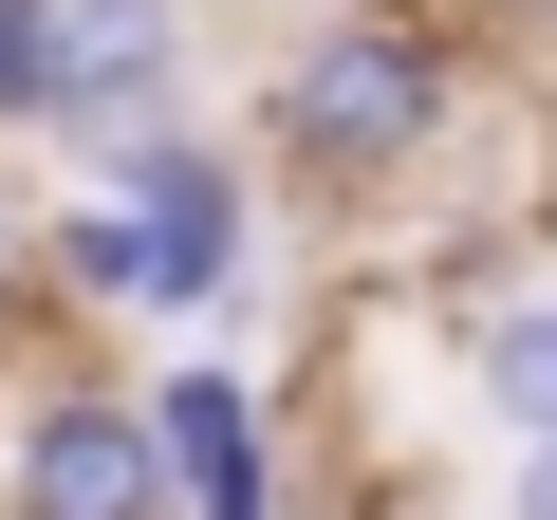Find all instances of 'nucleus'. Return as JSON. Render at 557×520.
<instances>
[{
  "label": "nucleus",
  "instance_id": "nucleus-8",
  "mask_svg": "<svg viewBox=\"0 0 557 520\" xmlns=\"http://www.w3.org/2000/svg\"><path fill=\"white\" fill-rule=\"evenodd\" d=\"M502 520H557V428H539V446H502Z\"/></svg>",
  "mask_w": 557,
  "mask_h": 520
},
{
  "label": "nucleus",
  "instance_id": "nucleus-4",
  "mask_svg": "<svg viewBox=\"0 0 557 520\" xmlns=\"http://www.w3.org/2000/svg\"><path fill=\"white\" fill-rule=\"evenodd\" d=\"M186 57H205V0H57V112L38 131L112 149L149 112H186Z\"/></svg>",
  "mask_w": 557,
  "mask_h": 520
},
{
  "label": "nucleus",
  "instance_id": "nucleus-1",
  "mask_svg": "<svg viewBox=\"0 0 557 520\" xmlns=\"http://www.w3.org/2000/svg\"><path fill=\"white\" fill-rule=\"evenodd\" d=\"M242 242H260V205H242L223 131L149 112V131H112V149H94V205H75L38 260H57L75 298H131V317H205V298H242Z\"/></svg>",
  "mask_w": 557,
  "mask_h": 520
},
{
  "label": "nucleus",
  "instance_id": "nucleus-9",
  "mask_svg": "<svg viewBox=\"0 0 557 520\" xmlns=\"http://www.w3.org/2000/svg\"><path fill=\"white\" fill-rule=\"evenodd\" d=\"M20 280H38V242H20V205H0V298H20Z\"/></svg>",
  "mask_w": 557,
  "mask_h": 520
},
{
  "label": "nucleus",
  "instance_id": "nucleus-2",
  "mask_svg": "<svg viewBox=\"0 0 557 520\" xmlns=\"http://www.w3.org/2000/svg\"><path fill=\"white\" fill-rule=\"evenodd\" d=\"M446 112H465V57H446L428 20H391V0L317 20L298 57H278V94H260L278 168H317V186H409V168L446 149Z\"/></svg>",
  "mask_w": 557,
  "mask_h": 520
},
{
  "label": "nucleus",
  "instance_id": "nucleus-7",
  "mask_svg": "<svg viewBox=\"0 0 557 520\" xmlns=\"http://www.w3.org/2000/svg\"><path fill=\"white\" fill-rule=\"evenodd\" d=\"M57 112V0H0V131Z\"/></svg>",
  "mask_w": 557,
  "mask_h": 520
},
{
  "label": "nucleus",
  "instance_id": "nucleus-3",
  "mask_svg": "<svg viewBox=\"0 0 557 520\" xmlns=\"http://www.w3.org/2000/svg\"><path fill=\"white\" fill-rule=\"evenodd\" d=\"M0 502H20V520H186L168 409H131V391H38L20 446H0Z\"/></svg>",
  "mask_w": 557,
  "mask_h": 520
},
{
  "label": "nucleus",
  "instance_id": "nucleus-6",
  "mask_svg": "<svg viewBox=\"0 0 557 520\" xmlns=\"http://www.w3.org/2000/svg\"><path fill=\"white\" fill-rule=\"evenodd\" d=\"M465 391H483V428H502V446H539V428H557V280H520L502 317H465Z\"/></svg>",
  "mask_w": 557,
  "mask_h": 520
},
{
  "label": "nucleus",
  "instance_id": "nucleus-5",
  "mask_svg": "<svg viewBox=\"0 0 557 520\" xmlns=\"http://www.w3.org/2000/svg\"><path fill=\"white\" fill-rule=\"evenodd\" d=\"M168 465H186V520H278V465H260V391L242 372H168Z\"/></svg>",
  "mask_w": 557,
  "mask_h": 520
}]
</instances>
